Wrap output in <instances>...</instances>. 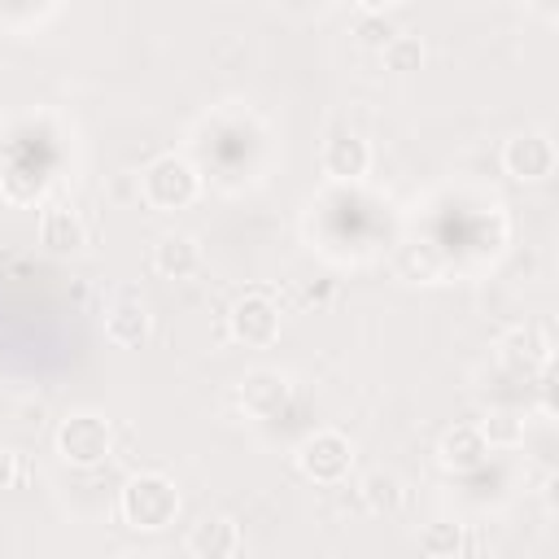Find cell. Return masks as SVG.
<instances>
[{
    "label": "cell",
    "mask_w": 559,
    "mask_h": 559,
    "mask_svg": "<svg viewBox=\"0 0 559 559\" xmlns=\"http://www.w3.org/2000/svg\"><path fill=\"white\" fill-rule=\"evenodd\" d=\"M179 507H183L179 502V489L162 472H140L118 493V515L135 533H162V528H170L175 515H179Z\"/></svg>",
    "instance_id": "6da1fadb"
},
{
    "label": "cell",
    "mask_w": 559,
    "mask_h": 559,
    "mask_svg": "<svg viewBox=\"0 0 559 559\" xmlns=\"http://www.w3.org/2000/svg\"><path fill=\"white\" fill-rule=\"evenodd\" d=\"M57 454H61V463H70L79 472H92V467L109 463V454H114V428H109V419L96 415V411L66 415L61 428H57Z\"/></svg>",
    "instance_id": "7a4b0ae2"
},
{
    "label": "cell",
    "mask_w": 559,
    "mask_h": 559,
    "mask_svg": "<svg viewBox=\"0 0 559 559\" xmlns=\"http://www.w3.org/2000/svg\"><path fill=\"white\" fill-rule=\"evenodd\" d=\"M140 192H144V201H148L153 210H183V205L197 201V192H201V175L192 170V162L166 153V157H157V162L144 170Z\"/></svg>",
    "instance_id": "3957f363"
},
{
    "label": "cell",
    "mask_w": 559,
    "mask_h": 559,
    "mask_svg": "<svg viewBox=\"0 0 559 559\" xmlns=\"http://www.w3.org/2000/svg\"><path fill=\"white\" fill-rule=\"evenodd\" d=\"M349 467H354V445L332 428H319L297 445V472L314 485H341Z\"/></svg>",
    "instance_id": "277c9868"
},
{
    "label": "cell",
    "mask_w": 559,
    "mask_h": 559,
    "mask_svg": "<svg viewBox=\"0 0 559 559\" xmlns=\"http://www.w3.org/2000/svg\"><path fill=\"white\" fill-rule=\"evenodd\" d=\"M555 140L546 131H515L507 144H502V170L520 183H542L555 175Z\"/></svg>",
    "instance_id": "5b68a950"
},
{
    "label": "cell",
    "mask_w": 559,
    "mask_h": 559,
    "mask_svg": "<svg viewBox=\"0 0 559 559\" xmlns=\"http://www.w3.org/2000/svg\"><path fill=\"white\" fill-rule=\"evenodd\" d=\"M227 332L245 349H266L280 336V306L266 293H245L227 314Z\"/></svg>",
    "instance_id": "8992f818"
},
{
    "label": "cell",
    "mask_w": 559,
    "mask_h": 559,
    "mask_svg": "<svg viewBox=\"0 0 559 559\" xmlns=\"http://www.w3.org/2000/svg\"><path fill=\"white\" fill-rule=\"evenodd\" d=\"M498 358L515 376H528V371H542L546 376L550 371V358H555V345H550V336L537 323H524V328H511L498 341Z\"/></svg>",
    "instance_id": "52a82bcc"
},
{
    "label": "cell",
    "mask_w": 559,
    "mask_h": 559,
    "mask_svg": "<svg viewBox=\"0 0 559 559\" xmlns=\"http://www.w3.org/2000/svg\"><path fill=\"white\" fill-rule=\"evenodd\" d=\"M236 397H240L245 415H253V419H275V415L288 406L293 384H288V376H280V371H271V367H253V371L240 380Z\"/></svg>",
    "instance_id": "ba28073f"
},
{
    "label": "cell",
    "mask_w": 559,
    "mask_h": 559,
    "mask_svg": "<svg viewBox=\"0 0 559 559\" xmlns=\"http://www.w3.org/2000/svg\"><path fill=\"white\" fill-rule=\"evenodd\" d=\"M323 170L336 183H354L371 170V144L358 131H332L323 144Z\"/></svg>",
    "instance_id": "9c48e42d"
},
{
    "label": "cell",
    "mask_w": 559,
    "mask_h": 559,
    "mask_svg": "<svg viewBox=\"0 0 559 559\" xmlns=\"http://www.w3.org/2000/svg\"><path fill=\"white\" fill-rule=\"evenodd\" d=\"M183 546L197 559H231V555L245 550V533H240V524L231 515H205L201 524H192Z\"/></svg>",
    "instance_id": "30bf717a"
},
{
    "label": "cell",
    "mask_w": 559,
    "mask_h": 559,
    "mask_svg": "<svg viewBox=\"0 0 559 559\" xmlns=\"http://www.w3.org/2000/svg\"><path fill=\"white\" fill-rule=\"evenodd\" d=\"M485 459H489V441L480 437L476 424H454L437 441V463L445 472H476V467H485Z\"/></svg>",
    "instance_id": "8fae6325"
},
{
    "label": "cell",
    "mask_w": 559,
    "mask_h": 559,
    "mask_svg": "<svg viewBox=\"0 0 559 559\" xmlns=\"http://www.w3.org/2000/svg\"><path fill=\"white\" fill-rule=\"evenodd\" d=\"M105 336L114 341V345H144L148 336H153V314H148V306L135 297V293H122L109 310H105Z\"/></svg>",
    "instance_id": "7c38bea8"
},
{
    "label": "cell",
    "mask_w": 559,
    "mask_h": 559,
    "mask_svg": "<svg viewBox=\"0 0 559 559\" xmlns=\"http://www.w3.org/2000/svg\"><path fill=\"white\" fill-rule=\"evenodd\" d=\"M39 245L52 249V253H79L87 245V223L74 205H48L39 214Z\"/></svg>",
    "instance_id": "4fadbf2b"
},
{
    "label": "cell",
    "mask_w": 559,
    "mask_h": 559,
    "mask_svg": "<svg viewBox=\"0 0 559 559\" xmlns=\"http://www.w3.org/2000/svg\"><path fill=\"white\" fill-rule=\"evenodd\" d=\"M201 262H205L201 258V245L188 231H166L153 245V271L166 275V280H192L201 271Z\"/></svg>",
    "instance_id": "5bb4252c"
},
{
    "label": "cell",
    "mask_w": 559,
    "mask_h": 559,
    "mask_svg": "<svg viewBox=\"0 0 559 559\" xmlns=\"http://www.w3.org/2000/svg\"><path fill=\"white\" fill-rule=\"evenodd\" d=\"M358 493H362V502L376 515H393L402 507V498H406V489H402V480L393 472H367L362 485H358Z\"/></svg>",
    "instance_id": "9a60e30c"
},
{
    "label": "cell",
    "mask_w": 559,
    "mask_h": 559,
    "mask_svg": "<svg viewBox=\"0 0 559 559\" xmlns=\"http://www.w3.org/2000/svg\"><path fill=\"white\" fill-rule=\"evenodd\" d=\"M476 428L489 441V450H515V445H524V415H515V411H489Z\"/></svg>",
    "instance_id": "2e32d148"
},
{
    "label": "cell",
    "mask_w": 559,
    "mask_h": 559,
    "mask_svg": "<svg viewBox=\"0 0 559 559\" xmlns=\"http://www.w3.org/2000/svg\"><path fill=\"white\" fill-rule=\"evenodd\" d=\"M463 546H467V537H463V524H454V520L424 524V533H419V550L428 559H454Z\"/></svg>",
    "instance_id": "e0dca14e"
},
{
    "label": "cell",
    "mask_w": 559,
    "mask_h": 559,
    "mask_svg": "<svg viewBox=\"0 0 559 559\" xmlns=\"http://www.w3.org/2000/svg\"><path fill=\"white\" fill-rule=\"evenodd\" d=\"M380 57H384V70L411 74V70L424 66V44H419V35H389L384 48H380Z\"/></svg>",
    "instance_id": "ac0fdd59"
},
{
    "label": "cell",
    "mask_w": 559,
    "mask_h": 559,
    "mask_svg": "<svg viewBox=\"0 0 559 559\" xmlns=\"http://www.w3.org/2000/svg\"><path fill=\"white\" fill-rule=\"evenodd\" d=\"M13 480H17V454L0 445V489H9Z\"/></svg>",
    "instance_id": "d6986e66"
}]
</instances>
